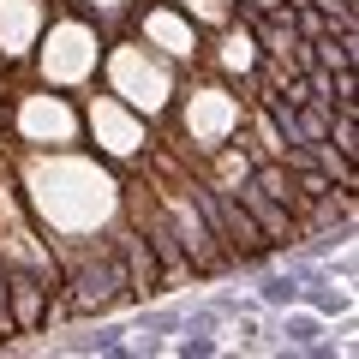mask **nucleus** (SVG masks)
I'll list each match as a JSON object with an SVG mask.
<instances>
[{
	"label": "nucleus",
	"instance_id": "nucleus-9",
	"mask_svg": "<svg viewBox=\"0 0 359 359\" xmlns=\"http://www.w3.org/2000/svg\"><path fill=\"white\" fill-rule=\"evenodd\" d=\"M257 299H264V306H294V299H299L294 269H287V276H264V282H257Z\"/></svg>",
	"mask_w": 359,
	"mask_h": 359
},
{
	"label": "nucleus",
	"instance_id": "nucleus-11",
	"mask_svg": "<svg viewBox=\"0 0 359 359\" xmlns=\"http://www.w3.org/2000/svg\"><path fill=\"white\" fill-rule=\"evenodd\" d=\"M186 13H198V18H228V0H186Z\"/></svg>",
	"mask_w": 359,
	"mask_h": 359
},
{
	"label": "nucleus",
	"instance_id": "nucleus-3",
	"mask_svg": "<svg viewBox=\"0 0 359 359\" xmlns=\"http://www.w3.org/2000/svg\"><path fill=\"white\" fill-rule=\"evenodd\" d=\"M126 287L132 294H156L162 287V276H156V257L144 240H126Z\"/></svg>",
	"mask_w": 359,
	"mask_h": 359
},
{
	"label": "nucleus",
	"instance_id": "nucleus-7",
	"mask_svg": "<svg viewBox=\"0 0 359 359\" xmlns=\"http://www.w3.org/2000/svg\"><path fill=\"white\" fill-rule=\"evenodd\" d=\"M150 36L162 42L168 54H192V48H198V42H192V30H186V25H174V18H150Z\"/></svg>",
	"mask_w": 359,
	"mask_h": 359
},
{
	"label": "nucleus",
	"instance_id": "nucleus-10",
	"mask_svg": "<svg viewBox=\"0 0 359 359\" xmlns=\"http://www.w3.org/2000/svg\"><path fill=\"white\" fill-rule=\"evenodd\" d=\"M252 60H257V42H252V30H233V36L222 42V66H233V72H245Z\"/></svg>",
	"mask_w": 359,
	"mask_h": 359
},
{
	"label": "nucleus",
	"instance_id": "nucleus-4",
	"mask_svg": "<svg viewBox=\"0 0 359 359\" xmlns=\"http://www.w3.org/2000/svg\"><path fill=\"white\" fill-rule=\"evenodd\" d=\"M30 0H0V42L6 54H25V30H30Z\"/></svg>",
	"mask_w": 359,
	"mask_h": 359
},
{
	"label": "nucleus",
	"instance_id": "nucleus-12",
	"mask_svg": "<svg viewBox=\"0 0 359 359\" xmlns=\"http://www.w3.org/2000/svg\"><path fill=\"white\" fill-rule=\"evenodd\" d=\"M18 323H13V311H6V299H0V335H13Z\"/></svg>",
	"mask_w": 359,
	"mask_h": 359
},
{
	"label": "nucleus",
	"instance_id": "nucleus-6",
	"mask_svg": "<svg viewBox=\"0 0 359 359\" xmlns=\"http://www.w3.org/2000/svg\"><path fill=\"white\" fill-rule=\"evenodd\" d=\"M96 126L108 132V150H120V156L138 150V126H132V120H120L114 108H96Z\"/></svg>",
	"mask_w": 359,
	"mask_h": 359
},
{
	"label": "nucleus",
	"instance_id": "nucleus-5",
	"mask_svg": "<svg viewBox=\"0 0 359 359\" xmlns=\"http://www.w3.org/2000/svg\"><path fill=\"white\" fill-rule=\"evenodd\" d=\"M318 318H306V311H294V318L282 323V347H294V353H318Z\"/></svg>",
	"mask_w": 359,
	"mask_h": 359
},
{
	"label": "nucleus",
	"instance_id": "nucleus-1",
	"mask_svg": "<svg viewBox=\"0 0 359 359\" xmlns=\"http://www.w3.org/2000/svg\"><path fill=\"white\" fill-rule=\"evenodd\" d=\"M210 216H216V228H222V240H228V252H233V257L257 264V257L269 252V233L257 228V222L245 216L240 204H228V198H210Z\"/></svg>",
	"mask_w": 359,
	"mask_h": 359
},
{
	"label": "nucleus",
	"instance_id": "nucleus-2",
	"mask_svg": "<svg viewBox=\"0 0 359 359\" xmlns=\"http://www.w3.org/2000/svg\"><path fill=\"white\" fill-rule=\"evenodd\" d=\"M25 132H30V138H54V144H66V138H72V114H66L60 102H48V96H36V102L25 108Z\"/></svg>",
	"mask_w": 359,
	"mask_h": 359
},
{
	"label": "nucleus",
	"instance_id": "nucleus-8",
	"mask_svg": "<svg viewBox=\"0 0 359 359\" xmlns=\"http://www.w3.org/2000/svg\"><path fill=\"white\" fill-rule=\"evenodd\" d=\"M13 306H18L13 323H36L42 318V287L30 282V276H18V282H13Z\"/></svg>",
	"mask_w": 359,
	"mask_h": 359
}]
</instances>
